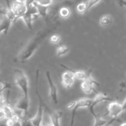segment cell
<instances>
[{"instance_id":"obj_1","label":"cell","mask_w":126,"mask_h":126,"mask_svg":"<svg viewBox=\"0 0 126 126\" xmlns=\"http://www.w3.org/2000/svg\"><path fill=\"white\" fill-rule=\"evenodd\" d=\"M59 23L54 25L47 28H43L36 32L35 34L27 42L23 47L18 55L14 58V61L16 63H24L28 59H30L34 54L38 47L41 45L43 41L52 32L56 30L59 27Z\"/></svg>"},{"instance_id":"obj_2","label":"cell","mask_w":126,"mask_h":126,"mask_svg":"<svg viewBox=\"0 0 126 126\" xmlns=\"http://www.w3.org/2000/svg\"><path fill=\"white\" fill-rule=\"evenodd\" d=\"M39 70H37L36 71V94L38 98V107L37 110L36 114L33 118H30V121L32 122L33 126H41L43 125V112L45 110L46 104L43 100V98L41 96L38 91V78H39Z\"/></svg>"},{"instance_id":"obj_3","label":"cell","mask_w":126,"mask_h":126,"mask_svg":"<svg viewBox=\"0 0 126 126\" xmlns=\"http://www.w3.org/2000/svg\"><path fill=\"white\" fill-rule=\"evenodd\" d=\"M15 83L21 89L23 95L29 97V82L28 78L23 70L18 68L14 70Z\"/></svg>"},{"instance_id":"obj_4","label":"cell","mask_w":126,"mask_h":126,"mask_svg":"<svg viewBox=\"0 0 126 126\" xmlns=\"http://www.w3.org/2000/svg\"><path fill=\"white\" fill-rule=\"evenodd\" d=\"M124 111L123 110V105L118 101H111L108 104L107 114L115 121L118 119L119 116Z\"/></svg>"},{"instance_id":"obj_5","label":"cell","mask_w":126,"mask_h":126,"mask_svg":"<svg viewBox=\"0 0 126 126\" xmlns=\"http://www.w3.org/2000/svg\"><path fill=\"white\" fill-rule=\"evenodd\" d=\"M16 109L21 111V118L28 117V110L30 108V98L22 95L16 102L15 105Z\"/></svg>"},{"instance_id":"obj_6","label":"cell","mask_w":126,"mask_h":126,"mask_svg":"<svg viewBox=\"0 0 126 126\" xmlns=\"http://www.w3.org/2000/svg\"><path fill=\"white\" fill-rule=\"evenodd\" d=\"M11 7L16 15L17 20L22 18L28 9L25 0H14L11 5Z\"/></svg>"},{"instance_id":"obj_7","label":"cell","mask_w":126,"mask_h":126,"mask_svg":"<svg viewBox=\"0 0 126 126\" xmlns=\"http://www.w3.org/2000/svg\"><path fill=\"white\" fill-rule=\"evenodd\" d=\"M46 76L48 85H49V98L52 101L53 103H55V104H57L58 102H59L57 88L54 82H53L50 71H47L46 72Z\"/></svg>"},{"instance_id":"obj_8","label":"cell","mask_w":126,"mask_h":126,"mask_svg":"<svg viewBox=\"0 0 126 126\" xmlns=\"http://www.w3.org/2000/svg\"><path fill=\"white\" fill-rule=\"evenodd\" d=\"M63 68L66 69V71L63 73L61 77L62 84L63 86L66 89H70L71 86H73L75 81V76L74 75L73 72L71 70V69L69 68L68 67H66L65 65H60Z\"/></svg>"},{"instance_id":"obj_9","label":"cell","mask_w":126,"mask_h":126,"mask_svg":"<svg viewBox=\"0 0 126 126\" xmlns=\"http://www.w3.org/2000/svg\"><path fill=\"white\" fill-rule=\"evenodd\" d=\"M94 102V100L89 99V98H82L79 100H78V103L76 107L73 108L71 112V122H70V126H73L74 123H75V116H76V112L78 110L82 108H89L92 105Z\"/></svg>"},{"instance_id":"obj_10","label":"cell","mask_w":126,"mask_h":126,"mask_svg":"<svg viewBox=\"0 0 126 126\" xmlns=\"http://www.w3.org/2000/svg\"><path fill=\"white\" fill-rule=\"evenodd\" d=\"M94 85L100 86V84L95 80L91 76L89 78L82 81V82L81 84V88L82 92H84L86 94H90L93 91L97 93V92L94 88Z\"/></svg>"},{"instance_id":"obj_11","label":"cell","mask_w":126,"mask_h":126,"mask_svg":"<svg viewBox=\"0 0 126 126\" xmlns=\"http://www.w3.org/2000/svg\"><path fill=\"white\" fill-rule=\"evenodd\" d=\"M94 108L95 107H90L89 108L90 112L92 114V115L93 116L95 120L94 124L93 126H105L107 124H108L109 121L103 119L100 114H97L95 111Z\"/></svg>"},{"instance_id":"obj_12","label":"cell","mask_w":126,"mask_h":126,"mask_svg":"<svg viewBox=\"0 0 126 126\" xmlns=\"http://www.w3.org/2000/svg\"><path fill=\"white\" fill-rule=\"evenodd\" d=\"M12 23L13 22L6 16H2L0 20V32L4 34H7Z\"/></svg>"},{"instance_id":"obj_13","label":"cell","mask_w":126,"mask_h":126,"mask_svg":"<svg viewBox=\"0 0 126 126\" xmlns=\"http://www.w3.org/2000/svg\"><path fill=\"white\" fill-rule=\"evenodd\" d=\"M111 101H113V99L110 97H108V96H107V95L104 94L100 93V92H97L95 98L94 99L93 103H92L91 107H95L97 105L102 103V102H111Z\"/></svg>"},{"instance_id":"obj_14","label":"cell","mask_w":126,"mask_h":126,"mask_svg":"<svg viewBox=\"0 0 126 126\" xmlns=\"http://www.w3.org/2000/svg\"><path fill=\"white\" fill-rule=\"evenodd\" d=\"M71 69V71L73 72L75 75V78L80 80H86L91 77V71H84V70H74Z\"/></svg>"},{"instance_id":"obj_15","label":"cell","mask_w":126,"mask_h":126,"mask_svg":"<svg viewBox=\"0 0 126 126\" xmlns=\"http://www.w3.org/2000/svg\"><path fill=\"white\" fill-rule=\"evenodd\" d=\"M99 22L102 27L108 28L113 23V18L110 15L106 14L100 17Z\"/></svg>"},{"instance_id":"obj_16","label":"cell","mask_w":126,"mask_h":126,"mask_svg":"<svg viewBox=\"0 0 126 126\" xmlns=\"http://www.w3.org/2000/svg\"><path fill=\"white\" fill-rule=\"evenodd\" d=\"M1 108H2L4 111L7 119H9V118H11V117H12L16 114L13 108L7 102L4 103L2 105H1Z\"/></svg>"},{"instance_id":"obj_17","label":"cell","mask_w":126,"mask_h":126,"mask_svg":"<svg viewBox=\"0 0 126 126\" xmlns=\"http://www.w3.org/2000/svg\"><path fill=\"white\" fill-rule=\"evenodd\" d=\"M34 4H35L36 6L37 7V9H38L39 16H41V17H46L47 16V12L49 9V6H42V5L36 3V2H34Z\"/></svg>"},{"instance_id":"obj_18","label":"cell","mask_w":126,"mask_h":126,"mask_svg":"<svg viewBox=\"0 0 126 126\" xmlns=\"http://www.w3.org/2000/svg\"><path fill=\"white\" fill-rule=\"evenodd\" d=\"M70 51V49L65 45H61L57 48L56 55L57 57H62L66 55Z\"/></svg>"},{"instance_id":"obj_19","label":"cell","mask_w":126,"mask_h":126,"mask_svg":"<svg viewBox=\"0 0 126 126\" xmlns=\"http://www.w3.org/2000/svg\"><path fill=\"white\" fill-rule=\"evenodd\" d=\"M76 11L80 14H84L88 11L87 2H82L79 3L76 6Z\"/></svg>"},{"instance_id":"obj_20","label":"cell","mask_w":126,"mask_h":126,"mask_svg":"<svg viewBox=\"0 0 126 126\" xmlns=\"http://www.w3.org/2000/svg\"><path fill=\"white\" fill-rule=\"evenodd\" d=\"M71 11L70 9L66 7H63L59 10V15L63 18H66L70 16Z\"/></svg>"},{"instance_id":"obj_21","label":"cell","mask_w":126,"mask_h":126,"mask_svg":"<svg viewBox=\"0 0 126 126\" xmlns=\"http://www.w3.org/2000/svg\"><path fill=\"white\" fill-rule=\"evenodd\" d=\"M60 40V36L57 34H54L52 35L50 38V41L52 44H57Z\"/></svg>"},{"instance_id":"obj_22","label":"cell","mask_w":126,"mask_h":126,"mask_svg":"<svg viewBox=\"0 0 126 126\" xmlns=\"http://www.w3.org/2000/svg\"><path fill=\"white\" fill-rule=\"evenodd\" d=\"M100 1V0H88L87 1V7H88V11L92 8V7H94V6H95L96 4L98 3V2Z\"/></svg>"},{"instance_id":"obj_23","label":"cell","mask_w":126,"mask_h":126,"mask_svg":"<svg viewBox=\"0 0 126 126\" xmlns=\"http://www.w3.org/2000/svg\"><path fill=\"white\" fill-rule=\"evenodd\" d=\"M11 84L8 83H4V82H1L0 84V92L1 93H2V91L5 90L7 88H11Z\"/></svg>"},{"instance_id":"obj_24","label":"cell","mask_w":126,"mask_h":126,"mask_svg":"<svg viewBox=\"0 0 126 126\" xmlns=\"http://www.w3.org/2000/svg\"><path fill=\"white\" fill-rule=\"evenodd\" d=\"M77 103H78V100L73 101V102H70L69 104L67 105V106H66V108L68 110H73L75 107H76Z\"/></svg>"},{"instance_id":"obj_25","label":"cell","mask_w":126,"mask_h":126,"mask_svg":"<svg viewBox=\"0 0 126 126\" xmlns=\"http://www.w3.org/2000/svg\"><path fill=\"white\" fill-rule=\"evenodd\" d=\"M119 86L120 87V91H122L123 90H124V89L126 88V80L124 81H121L119 83Z\"/></svg>"},{"instance_id":"obj_26","label":"cell","mask_w":126,"mask_h":126,"mask_svg":"<svg viewBox=\"0 0 126 126\" xmlns=\"http://www.w3.org/2000/svg\"><path fill=\"white\" fill-rule=\"evenodd\" d=\"M5 119H7L6 118V114H5L2 108H1V110H0V119H1V121H3Z\"/></svg>"},{"instance_id":"obj_27","label":"cell","mask_w":126,"mask_h":126,"mask_svg":"<svg viewBox=\"0 0 126 126\" xmlns=\"http://www.w3.org/2000/svg\"><path fill=\"white\" fill-rule=\"evenodd\" d=\"M118 4H119L120 6H124L126 7V0H123V1H119V2H118Z\"/></svg>"},{"instance_id":"obj_28","label":"cell","mask_w":126,"mask_h":126,"mask_svg":"<svg viewBox=\"0 0 126 126\" xmlns=\"http://www.w3.org/2000/svg\"><path fill=\"white\" fill-rule=\"evenodd\" d=\"M123 107V110H124V111H126V98L124 100V101L123 102V103H122Z\"/></svg>"},{"instance_id":"obj_29","label":"cell","mask_w":126,"mask_h":126,"mask_svg":"<svg viewBox=\"0 0 126 126\" xmlns=\"http://www.w3.org/2000/svg\"><path fill=\"white\" fill-rule=\"evenodd\" d=\"M113 122H114V121H113V119H111L110 121H109V122H108V124H107V125H106L105 126H111L112 123H113Z\"/></svg>"},{"instance_id":"obj_30","label":"cell","mask_w":126,"mask_h":126,"mask_svg":"<svg viewBox=\"0 0 126 126\" xmlns=\"http://www.w3.org/2000/svg\"><path fill=\"white\" fill-rule=\"evenodd\" d=\"M41 126H53L51 123H50V124H43V125Z\"/></svg>"},{"instance_id":"obj_31","label":"cell","mask_w":126,"mask_h":126,"mask_svg":"<svg viewBox=\"0 0 126 126\" xmlns=\"http://www.w3.org/2000/svg\"><path fill=\"white\" fill-rule=\"evenodd\" d=\"M120 126H126V123H122Z\"/></svg>"}]
</instances>
